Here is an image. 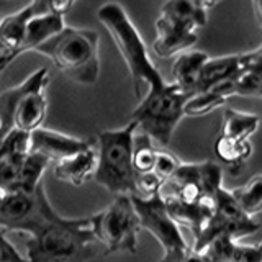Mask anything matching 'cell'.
I'll return each mask as SVG.
<instances>
[{
	"label": "cell",
	"mask_w": 262,
	"mask_h": 262,
	"mask_svg": "<svg viewBox=\"0 0 262 262\" xmlns=\"http://www.w3.org/2000/svg\"><path fill=\"white\" fill-rule=\"evenodd\" d=\"M16 231L31 236L27 241V262H87L98 254L90 216H59L49 203L43 184L35 190L33 208Z\"/></svg>",
	"instance_id": "6da1fadb"
},
{
	"label": "cell",
	"mask_w": 262,
	"mask_h": 262,
	"mask_svg": "<svg viewBox=\"0 0 262 262\" xmlns=\"http://www.w3.org/2000/svg\"><path fill=\"white\" fill-rule=\"evenodd\" d=\"M97 18L108 31L113 43L117 45L129 71L136 97L139 95L141 85H146L147 92H149V90L162 89L167 84L149 57L144 41L136 30L135 23L129 20L125 8L120 4H105L97 10Z\"/></svg>",
	"instance_id": "7a4b0ae2"
},
{
	"label": "cell",
	"mask_w": 262,
	"mask_h": 262,
	"mask_svg": "<svg viewBox=\"0 0 262 262\" xmlns=\"http://www.w3.org/2000/svg\"><path fill=\"white\" fill-rule=\"evenodd\" d=\"M36 53L48 56L61 72L82 85H94L100 74L98 62V35L94 30L66 27Z\"/></svg>",
	"instance_id": "3957f363"
},
{
	"label": "cell",
	"mask_w": 262,
	"mask_h": 262,
	"mask_svg": "<svg viewBox=\"0 0 262 262\" xmlns=\"http://www.w3.org/2000/svg\"><path fill=\"white\" fill-rule=\"evenodd\" d=\"M136 125L129 121L120 129L98 133L97 169L94 179L113 195H136V174L133 169V143Z\"/></svg>",
	"instance_id": "277c9868"
},
{
	"label": "cell",
	"mask_w": 262,
	"mask_h": 262,
	"mask_svg": "<svg viewBox=\"0 0 262 262\" xmlns=\"http://www.w3.org/2000/svg\"><path fill=\"white\" fill-rule=\"evenodd\" d=\"M190 97L172 82H167L162 89L144 94L129 121L136 125V131L146 135L152 143L166 147L184 118V106Z\"/></svg>",
	"instance_id": "5b68a950"
},
{
	"label": "cell",
	"mask_w": 262,
	"mask_h": 262,
	"mask_svg": "<svg viewBox=\"0 0 262 262\" xmlns=\"http://www.w3.org/2000/svg\"><path fill=\"white\" fill-rule=\"evenodd\" d=\"M97 243L105 246V254L138 252L139 218L129 195H118L108 207L90 216Z\"/></svg>",
	"instance_id": "8992f818"
},
{
	"label": "cell",
	"mask_w": 262,
	"mask_h": 262,
	"mask_svg": "<svg viewBox=\"0 0 262 262\" xmlns=\"http://www.w3.org/2000/svg\"><path fill=\"white\" fill-rule=\"evenodd\" d=\"M221 182H223V170L216 162L205 161L199 164H180L174 176L162 185V188H169V193L161 195L172 196L187 205L215 202L218 190L223 187Z\"/></svg>",
	"instance_id": "52a82bcc"
},
{
	"label": "cell",
	"mask_w": 262,
	"mask_h": 262,
	"mask_svg": "<svg viewBox=\"0 0 262 262\" xmlns=\"http://www.w3.org/2000/svg\"><path fill=\"white\" fill-rule=\"evenodd\" d=\"M259 229V223L252 218L246 216L237 207L234 199L231 196V192L221 187L216 196L213 211L205 225L202 234L193 241L192 249L196 252H202L207 246L221 234L231 236L234 241L241 239L244 236L254 234Z\"/></svg>",
	"instance_id": "ba28073f"
},
{
	"label": "cell",
	"mask_w": 262,
	"mask_h": 262,
	"mask_svg": "<svg viewBox=\"0 0 262 262\" xmlns=\"http://www.w3.org/2000/svg\"><path fill=\"white\" fill-rule=\"evenodd\" d=\"M131 202L139 218L141 229H146L156 237V241L162 246L164 252L188 246L180 231V226L170 218L161 193L149 196V199L133 195Z\"/></svg>",
	"instance_id": "9c48e42d"
},
{
	"label": "cell",
	"mask_w": 262,
	"mask_h": 262,
	"mask_svg": "<svg viewBox=\"0 0 262 262\" xmlns=\"http://www.w3.org/2000/svg\"><path fill=\"white\" fill-rule=\"evenodd\" d=\"M90 147H94V146L90 141H87V139L68 136L53 129L39 128L36 131H33L30 136V152L43 156L49 162L62 161L77 152L87 151Z\"/></svg>",
	"instance_id": "30bf717a"
},
{
	"label": "cell",
	"mask_w": 262,
	"mask_h": 262,
	"mask_svg": "<svg viewBox=\"0 0 262 262\" xmlns=\"http://www.w3.org/2000/svg\"><path fill=\"white\" fill-rule=\"evenodd\" d=\"M196 39L199 36L195 30L159 15V18L156 20V39L152 43V51L161 59H169L172 56L179 53L182 54L187 49H190L196 43Z\"/></svg>",
	"instance_id": "8fae6325"
},
{
	"label": "cell",
	"mask_w": 262,
	"mask_h": 262,
	"mask_svg": "<svg viewBox=\"0 0 262 262\" xmlns=\"http://www.w3.org/2000/svg\"><path fill=\"white\" fill-rule=\"evenodd\" d=\"M49 12V2L46 0H36L31 2L21 10L12 15H7L0 20V46L4 53H16L21 54V45L27 33L28 21L33 16Z\"/></svg>",
	"instance_id": "7c38bea8"
},
{
	"label": "cell",
	"mask_w": 262,
	"mask_h": 262,
	"mask_svg": "<svg viewBox=\"0 0 262 262\" xmlns=\"http://www.w3.org/2000/svg\"><path fill=\"white\" fill-rule=\"evenodd\" d=\"M244 54L208 57V61L203 64L200 71L195 94L205 92V90L223 84L226 80L237 79L244 72Z\"/></svg>",
	"instance_id": "4fadbf2b"
},
{
	"label": "cell",
	"mask_w": 262,
	"mask_h": 262,
	"mask_svg": "<svg viewBox=\"0 0 262 262\" xmlns=\"http://www.w3.org/2000/svg\"><path fill=\"white\" fill-rule=\"evenodd\" d=\"M95 169H97V152L94 151V147H90L87 151L77 152L71 156V158L54 162L53 172L54 177L57 180H61V182L80 187L95 176Z\"/></svg>",
	"instance_id": "5bb4252c"
},
{
	"label": "cell",
	"mask_w": 262,
	"mask_h": 262,
	"mask_svg": "<svg viewBox=\"0 0 262 262\" xmlns=\"http://www.w3.org/2000/svg\"><path fill=\"white\" fill-rule=\"evenodd\" d=\"M161 196L164 203H166V208L169 211L170 218L174 220L179 226H185L190 229V233L196 239V237L202 234L205 225H207L215 202H207L200 205H187V203L172 199V196H164V195Z\"/></svg>",
	"instance_id": "9a60e30c"
},
{
	"label": "cell",
	"mask_w": 262,
	"mask_h": 262,
	"mask_svg": "<svg viewBox=\"0 0 262 262\" xmlns=\"http://www.w3.org/2000/svg\"><path fill=\"white\" fill-rule=\"evenodd\" d=\"M66 28L64 23V15L56 13L49 8V12L41 13L33 16V18L28 21L27 27V33H25V39L21 45V54L27 51H35V49L49 41L51 38H54L56 35Z\"/></svg>",
	"instance_id": "2e32d148"
},
{
	"label": "cell",
	"mask_w": 262,
	"mask_h": 262,
	"mask_svg": "<svg viewBox=\"0 0 262 262\" xmlns=\"http://www.w3.org/2000/svg\"><path fill=\"white\" fill-rule=\"evenodd\" d=\"M215 7V2H190V0H172L161 8V16L176 23L196 30L205 27L208 20V10Z\"/></svg>",
	"instance_id": "e0dca14e"
},
{
	"label": "cell",
	"mask_w": 262,
	"mask_h": 262,
	"mask_svg": "<svg viewBox=\"0 0 262 262\" xmlns=\"http://www.w3.org/2000/svg\"><path fill=\"white\" fill-rule=\"evenodd\" d=\"M208 57L210 56L203 51H185L179 54L172 66V84L177 85L184 94L193 97L200 71Z\"/></svg>",
	"instance_id": "ac0fdd59"
},
{
	"label": "cell",
	"mask_w": 262,
	"mask_h": 262,
	"mask_svg": "<svg viewBox=\"0 0 262 262\" xmlns=\"http://www.w3.org/2000/svg\"><path fill=\"white\" fill-rule=\"evenodd\" d=\"M236 80L237 79L226 80L223 84L190 97L184 106V117H203V115L216 110L218 106L225 105L228 98L236 95Z\"/></svg>",
	"instance_id": "d6986e66"
},
{
	"label": "cell",
	"mask_w": 262,
	"mask_h": 262,
	"mask_svg": "<svg viewBox=\"0 0 262 262\" xmlns=\"http://www.w3.org/2000/svg\"><path fill=\"white\" fill-rule=\"evenodd\" d=\"M259 123L260 120L257 115L226 108L220 136L237 139V141H249V138L257 131Z\"/></svg>",
	"instance_id": "ffe728a7"
},
{
	"label": "cell",
	"mask_w": 262,
	"mask_h": 262,
	"mask_svg": "<svg viewBox=\"0 0 262 262\" xmlns=\"http://www.w3.org/2000/svg\"><path fill=\"white\" fill-rule=\"evenodd\" d=\"M215 154L226 166L237 170L244 166V162L251 158L252 144L251 141H237V139L218 136L215 141Z\"/></svg>",
	"instance_id": "44dd1931"
},
{
	"label": "cell",
	"mask_w": 262,
	"mask_h": 262,
	"mask_svg": "<svg viewBox=\"0 0 262 262\" xmlns=\"http://www.w3.org/2000/svg\"><path fill=\"white\" fill-rule=\"evenodd\" d=\"M229 192L246 216L252 218L262 211V174L251 177L244 185Z\"/></svg>",
	"instance_id": "7402d4cb"
},
{
	"label": "cell",
	"mask_w": 262,
	"mask_h": 262,
	"mask_svg": "<svg viewBox=\"0 0 262 262\" xmlns=\"http://www.w3.org/2000/svg\"><path fill=\"white\" fill-rule=\"evenodd\" d=\"M25 158H27V154L7 156V158L0 159V192L2 193L21 190V172Z\"/></svg>",
	"instance_id": "603a6c76"
},
{
	"label": "cell",
	"mask_w": 262,
	"mask_h": 262,
	"mask_svg": "<svg viewBox=\"0 0 262 262\" xmlns=\"http://www.w3.org/2000/svg\"><path fill=\"white\" fill-rule=\"evenodd\" d=\"M156 158H158V149L152 141L146 135L136 131L135 143H133V169L135 174H149L154 170Z\"/></svg>",
	"instance_id": "cb8c5ba5"
},
{
	"label": "cell",
	"mask_w": 262,
	"mask_h": 262,
	"mask_svg": "<svg viewBox=\"0 0 262 262\" xmlns=\"http://www.w3.org/2000/svg\"><path fill=\"white\" fill-rule=\"evenodd\" d=\"M239 244L234 241L231 236L221 234L215 237L207 248L202 251V254L207 259V262H233L236 257V252Z\"/></svg>",
	"instance_id": "d4e9b609"
},
{
	"label": "cell",
	"mask_w": 262,
	"mask_h": 262,
	"mask_svg": "<svg viewBox=\"0 0 262 262\" xmlns=\"http://www.w3.org/2000/svg\"><path fill=\"white\" fill-rule=\"evenodd\" d=\"M236 95L262 98V66L246 68L236 80Z\"/></svg>",
	"instance_id": "484cf974"
},
{
	"label": "cell",
	"mask_w": 262,
	"mask_h": 262,
	"mask_svg": "<svg viewBox=\"0 0 262 262\" xmlns=\"http://www.w3.org/2000/svg\"><path fill=\"white\" fill-rule=\"evenodd\" d=\"M180 164L182 162H180L172 152L158 149V158H156V166H154L152 172L162 180V182H166L167 179L174 176V172L179 169Z\"/></svg>",
	"instance_id": "4316f807"
},
{
	"label": "cell",
	"mask_w": 262,
	"mask_h": 262,
	"mask_svg": "<svg viewBox=\"0 0 262 262\" xmlns=\"http://www.w3.org/2000/svg\"><path fill=\"white\" fill-rule=\"evenodd\" d=\"M159 262H207V259L202 252L193 251L192 246H185V248L164 252Z\"/></svg>",
	"instance_id": "83f0119b"
},
{
	"label": "cell",
	"mask_w": 262,
	"mask_h": 262,
	"mask_svg": "<svg viewBox=\"0 0 262 262\" xmlns=\"http://www.w3.org/2000/svg\"><path fill=\"white\" fill-rule=\"evenodd\" d=\"M7 233L0 231V262H27V259L20 256L15 246L7 239Z\"/></svg>",
	"instance_id": "f1b7e54d"
},
{
	"label": "cell",
	"mask_w": 262,
	"mask_h": 262,
	"mask_svg": "<svg viewBox=\"0 0 262 262\" xmlns=\"http://www.w3.org/2000/svg\"><path fill=\"white\" fill-rule=\"evenodd\" d=\"M233 262H262V256L257 251V246H241L239 244Z\"/></svg>",
	"instance_id": "f546056e"
},
{
	"label": "cell",
	"mask_w": 262,
	"mask_h": 262,
	"mask_svg": "<svg viewBox=\"0 0 262 262\" xmlns=\"http://www.w3.org/2000/svg\"><path fill=\"white\" fill-rule=\"evenodd\" d=\"M244 54V66L251 68V66H262V46L254 49L251 53H243Z\"/></svg>",
	"instance_id": "4dcf8cb0"
},
{
	"label": "cell",
	"mask_w": 262,
	"mask_h": 262,
	"mask_svg": "<svg viewBox=\"0 0 262 262\" xmlns=\"http://www.w3.org/2000/svg\"><path fill=\"white\" fill-rule=\"evenodd\" d=\"M20 54L16 53H7V54H0V74H2L8 66H10L16 57H18Z\"/></svg>",
	"instance_id": "1f68e13d"
},
{
	"label": "cell",
	"mask_w": 262,
	"mask_h": 262,
	"mask_svg": "<svg viewBox=\"0 0 262 262\" xmlns=\"http://www.w3.org/2000/svg\"><path fill=\"white\" fill-rule=\"evenodd\" d=\"M252 10H254V15H256V20L259 23V27L262 28V0L252 2Z\"/></svg>",
	"instance_id": "d6a6232c"
},
{
	"label": "cell",
	"mask_w": 262,
	"mask_h": 262,
	"mask_svg": "<svg viewBox=\"0 0 262 262\" xmlns=\"http://www.w3.org/2000/svg\"><path fill=\"white\" fill-rule=\"evenodd\" d=\"M257 251L260 252V256H262V243H259V244H257Z\"/></svg>",
	"instance_id": "836d02e7"
},
{
	"label": "cell",
	"mask_w": 262,
	"mask_h": 262,
	"mask_svg": "<svg viewBox=\"0 0 262 262\" xmlns=\"http://www.w3.org/2000/svg\"><path fill=\"white\" fill-rule=\"evenodd\" d=\"M2 199H4V193L0 192V203H2Z\"/></svg>",
	"instance_id": "e575fe53"
},
{
	"label": "cell",
	"mask_w": 262,
	"mask_h": 262,
	"mask_svg": "<svg viewBox=\"0 0 262 262\" xmlns=\"http://www.w3.org/2000/svg\"><path fill=\"white\" fill-rule=\"evenodd\" d=\"M0 54H7V53H4V49H2V46H0Z\"/></svg>",
	"instance_id": "d590c367"
}]
</instances>
